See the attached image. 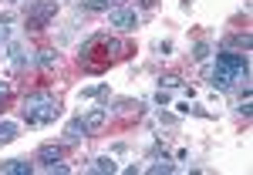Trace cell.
<instances>
[{
	"label": "cell",
	"instance_id": "6da1fadb",
	"mask_svg": "<svg viewBox=\"0 0 253 175\" xmlns=\"http://www.w3.org/2000/svg\"><path fill=\"white\" fill-rule=\"evenodd\" d=\"M247 81H250V61H247V54H236V51L216 54V64L210 71V84L216 91H230V88L247 84Z\"/></svg>",
	"mask_w": 253,
	"mask_h": 175
},
{
	"label": "cell",
	"instance_id": "2e32d148",
	"mask_svg": "<svg viewBox=\"0 0 253 175\" xmlns=\"http://www.w3.org/2000/svg\"><path fill=\"white\" fill-rule=\"evenodd\" d=\"M105 88L101 84H91V88H81V98H91V95H101Z\"/></svg>",
	"mask_w": 253,
	"mask_h": 175
},
{
	"label": "cell",
	"instance_id": "30bf717a",
	"mask_svg": "<svg viewBox=\"0 0 253 175\" xmlns=\"http://www.w3.org/2000/svg\"><path fill=\"white\" fill-rule=\"evenodd\" d=\"M81 10H112V7H122V0H78Z\"/></svg>",
	"mask_w": 253,
	"mask_h": 175
},
{
	"label": "cell",
	"instance_id": "277c9868",
	"mask_svg": "<svg viewBox=\"0 0 253 175\" xmlns=\"http://www.w3.org/2000/svg\"><path fill=\"white\" fill-rule=\"evenodd\" d=\"M108 27H115V31H135L138 14L132 7H112V10H108Z\"/></svg>",
	"mask_w": 253,
	"mask_h": 175
},
{
	"label": "cell",
	"instance_id": "7a4b0ae2",
	"mask_svg": "<svg viewBox=\"0 0 253 175\" xmlns=\"http://www.w3.org/2000/svg\"><path fill=\"white\" fill-rule=\"evenodd\" d=\"M20 118L27 125H51L54 118H61V101L51 91H34L20 101Z\"/></svg>",
	"mask_w": 253,
	"mask_h": 175
},
{
	"label": "cell",
	"instance_id": "7c38bea8",
	"mask_svg": "<svg viewBox=\"0 0 253 175\" xmlns=\"http://www.w3.org/2000/svg\"><path fill=\"white\" fill-rule=\"evenodd\" d=\"M41 54V68H54V64H58V51H51V47H44V51H38Z\"/></svg>",
	"mask_w": 253,
	"mask_h": 175
},
{
	"label": "cell",
	"instance_id": "4fadbf2b",
	"mask_svg": "<svg viewBox=\"0 0 253 175\" xmlns=\"http://www.w3.org/2000/svg\"><path fill=\"white\" fill-rule=\"evenodd\" d=\"M10 54H14V68H24V64H31V51H24V47H14V51H10Z\"/></svg>",
	"mask_w": 253,
	"mask_h": 175
},
{
	"label": "cell",
	"instance_id": "8992f818",
	"mask_svg": "<svg viewBox=\"0 0 253 175\" xmlns=\"http://www.w3.org/2000/svg\"><path fill=\"white\" fill-rule=\"evenodd\" d=\"M0 172H3V175H31V172H34V165L24 162V158H10V162H0Z\"/></svg>",
	"mask_w": 253,
	"mask_h": 175
},
{
	"label": "cell",
	"instance_id": "9c48e42d",
	"mask_svg": "<svg viewBox=\"0 0 253 175\" xmlns=\"http://www.w3.org/2000/svg\"><path fill=\"white\" fill-rule=\"evenodd\" d=\"M105 121H108V108H95V111H88V115H84V125H88V132L101 128Z\"/></svg>",
	"mask_w": 253,
	"mask_h": 175
},
{
	"label": "cell",
	"instance_id": "8fae6325",
	"mask_svg": "<svg viewBox=\"0 0 253 175\" xmlns=\"http://www.w3.org/2000/svg\"><path fill=\"white\" fill-rule=\"evenodd\" d=\"M14 138H17V125L14 121H0V145H7Z\"/></svg>",
	"mask_w": 253,
	"mask_h": 175
},
{
	"label": "cell",
	"instance_id": "d6986e66",
	"mask_svg": "<svg viewBox=\"0 0 253 175\" xmlns=\"http://www.w3.org/2000/svg\"><path fill=\"white\" fill-rule=\"evenodd\" d=\"M0 40H7V24H0Z\"/></svg>",
	"mask_w": 253,
	"mask_h": 175
},
{
	"label": "cell",
	"instance_id": "ba28073f",
	"mask_svg": "<svg viewBox=\"0 0 253 175\" xmlns=\"http://www.w3.org/2000/svg\"><path fill=\"white\" fill-rule=\"evenodd\" d=\"M88 172H118V165H115V158H108V155H98L91 158V165H88Z\"/></svg>",
	"mask_w": 253,
	"mask_h": 175
},
{
	"label": "cell",
	"instance_id": "52a82bcc",
	"mask_svg": "<svg viewBox=\"0 0 253 175\" xmlns=\"http://www.w3.org/2000/svg\"><path fill=\"white\" fill-rule=\"evenodd\" d=\"M84 135H88V125H84V118H71V121L64 125V138H68V141H81Z\"/></svg>",
	"mask_w": 253,
	"mask_h": 175
},
{
	"label": "cell",
	"instance_id": "5bb4252c",
	"mask_svg": "<svg viewBox=\"0 0 253 175\" xmlns=\"http://www.w3.org/2000/svg\"><path fill=\"white\" fill-rule=\"evenodd\" d=\"M149 172H175V165L162 158V162H156V165H149Z\"/></svg>",
	"mask_w": 253,
	"mask_h": 175
},
{
	"label": "cell",
	"instance_id": "9a60e30c",
	"mask_svg": "<svg viewBox=\"0 0 253 175\" xmlns=\"http://www.w3.org/2000/svg\"><path fill=\"white\" fill-rule=\"evenodd\" d=\"M193 58L196 61H206V58H210V44H196V47H193Z\"/></svg>",
	"mask_w": 253,
	"mask_h": 175
},
{
	"label": "cell",
	"instance_id": "5b68a950",
	"mask_svg": "<svg viewBox=\"0 0 253 175\" xmlns=\"http://www.w3.org/2000/svg\"><path fill=\"white\" fill-rule=\"evenodd\" d=\"M34 158H38L41 165L47 169V165H54V162H61V158H64V145H41Z\"/></svg>",
	"mask_w": 253,
	"mask_h": 175
},
{
	"label": "cell",
	"instance_id": "3957f363",
	"mask_svg": "<svg viewBox=\"0 0 253 175\" xmlns=\"http://www.w3.org/2000/svg\"><path fill=\"white\" fill-rule=\"evenodd\" d=\"M54 14H58V0H34V3H27L24 24H27V31H44L54 20Z\"/></svg>",
	"mask_w": 253,
	"mask_h": 175
},
{
	"label": "cell",
	"instance_id": "ac0fdd59",
	"mask_svg": "<svg viewBox=\"0 0 253 175\" xmlns=\"http://www.w3.org/2000/svg\"><path fill=\"white\" fill-rule=\"evenodd\" d=\"M7 91H10V88H7V84H3V81H0V101H3V98H7Z\"/></svg>",
	"mask_w": 253,
	"mask_h": 175
},
{
	"label": "cell",
	"instance_id": "e0dca14e",
	"mask_svg": "<svg viewBox=\"0 0 253 175\" xmlns=\"http://www.w3.org/2000/svg\"><path fill=\"white\" fill-rule=\"evenodd\" d=\"M156 105H162V108H166V105H169V95H166V91H159V95H156Z\"/></svg>",
	"mask_w": 253,
	"mask_h": 175
}]
</instances>
